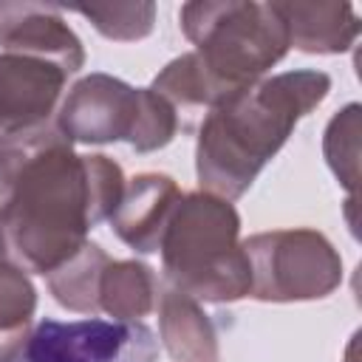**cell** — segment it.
<instances>
[{
	"label": "cell",
	"mask_w": 362,
	"mask_h": 362,
	"mask_svg": "<svg viewBox=\"0 0 362 362\" xmlns=\"http://www.w3.org/2000/svg\"><path fill=\"white\" fill-rule=\"evenodd\" d=\"M122 192V167L105 153H76L51 122L0 133V232L6 257L25 272L45 277L65 263Z\"/></svg>",
	"instance_id": "1"
},
{
	"label": "cell",
	"mask_w": 362,
	"mask_h": 362,
	"mask_svg": "<svg viewBox=\"0 0 362 362\" xmlns=\"http://www.w3.org/2000/svg\"><path fill=\"white\" fill-rule=\"evenodd\" d=\"M331 76L317 68L263 76L218 105L198 127L195 175L201 189L240 198L280 153L300 119L325 102Z\"/></svg>",
	"instance_id": "2"
},
{
	"label": "cell",
	"mask_w": 362,
	"mask_h": 362,
	"mask_svg": "<svg viewBox=\"0 0 362 362\" xmlns=\"http://www.w3.org/2000/svg\"><path fill=\"white\" fill-rule=\"evenodd\" d=\"M167 288L204 303H238L252 291V266L232 201L184 192L158 246Z\"/></svg>",
	"instance_id": "3"
},
{
	"label": "cell",
	"mask_w": 362,
	"mask_h": 362,
	"mask_svg": "<svg viewBox=\"0 0 362 362\" xmlns=\"http://www.w3.org/2000/svg\"><path fill=\"white\" fill-rule=\"evenodd\" d=\"M178 20L204 68L229 93H240L263 79L291 48L277 3L192 0L181 6Z\"/></svg>",
	"instance_id": "4"
},
{
	"label": "cell",
	"mask_w": 362,
	"mask_h": 362,
	"mask_svg": "<svg viewBox=\"0 0 362 362\" xmlns=\"http://www.w3.org/2000/svg\"><path fill=\"white\" fill-rule=\"evenodd\" d=\"M54 127L71 144L127 141L136 153H156L175 139L178 116L153 88H133L96 71L71 85Z\"/></svg>",
	"instance_id": "5"
},
{
	"label": "cell",
	"mask_w": 362,
	"mask_h": 362,
	"mask_svg": "<svg viewBox=\"0 0 362 362\" xmlns=\"http://www.w3.org/2000/svg\"><path fill=\"white\" fill-rule=\"evenodd\" d=\"M252 266L249 297L260 303H308L331 297L342 283V257L317 229H272L243 240Z\"/></svg>",
	"instance_id": "6"
},
{
	"label": "cell",
	"mask_w": 362,
	"mask_h": 362,
	"mask_svg": "<svg viewBox=\"0 0 362 362\" xmlns=\"http://www.w3.org/2000/svg\"><path fill=\"white\" fill-rule=\"evenodd\" d=\"M17 356L23 362H158V339L144 322L42 320Z\"/></svg>",
	"instance_id": "7"
},
{
	"label": "cell",
	"mask_w": 362,
	"mask_h": 362,
	"mask_svg": "<svg viewBox=\"0 0 362 362\" xmlns=\"http://www.w3.org/2000/svg\"><path fill=\"white\" fill-rule=\"evenodd\" d=\"M0 48L59 65L68 76L85 65V45L62 17V6L0 0Z\"/></svg>",
	"instance_id": "8"
},
{
	"label": "cell",
	"mask_w": 362,
	"mask_h": 362,
	"mask_svg": "<svg viewBox=\"0 0 362 362\" xmlns=\"http://www.w3.org/2000/svg\"><path fill=\"white\" fill-rule=\"evenodd\" d=\"M68 74L37 57L0 54V133H20L48 124Z\"/></svg>",
	"instance_id": "9"
},
{
	"label": "cell",
	"mask_w": 362,
	"mask_h": 362,
	"mask_svg": "<svg viewBox=\"0 0 362 362\" xmlns=\"http://www.w3.org/2000/svg\"><path fill=\"white\" fill-rule=\"evenodd\" d=\"M181 195L184 192L173 175L139 173L124 181V192L107 221L124 246L139 255H153L164 240Z\"/></svg>",
	"instance_id": "10"
},
{
	"label": "cell",
	"mask_w": 362,
	"mask_h": 362,
	"mask_svg": "<svg viewBox=\"0 0 362 362\" xmlns=\"http://www.w3.org/2000/svg\"><path fill=\"white\" fill-rule=\"evenodd\" d=\"M150 88L170 102V107L178 116V127L184 133H195L201 127V122L218 105H223L226 99L235 96L204 68V62L198 59L195 51L170 59L153 76Z\"/></svg>",
	"instance_id": "11"
},
{
	"label": "cell",
	"mask_w": 362,
	"mask_h": 362,
	"mask_svg": "<svg viewBox=\"0 0 362 362\" xmlns=\"http://www.w3.org/2000/svg\"><path fill=\"white\" fill-rule=\"evenodd\" d=\"M158 337L173 362H221L218 331L198 300L164 288L158 291Z\"/></svg>",
	"instance_id": "12"
},
{
	"label": "cell",
	"mask_w": 362,
	"mask_h": 362,
	"mask_svg": "<svg viewBox=\"0 0 362 362\" xmlns=\"http://www.w3.org/2000/svg\"><path fill=\"white\" fill-rule=\"evenodd\" d=\"M291 45L303 54H345L359 34L351 3H277Z\"/></svg>",
	"instance_id": "13"
},
{
	"label": "cell",
	"mask_w": 362,
	"mask_h": 362,
	"mask_svg": "<svg viewBox=\"0 0 362 362\" xmlns=\"http://www.w3.org/2000/svg\"><path fill=\"white\" fill-rule=\"evenodd\" d=\"M158 303V280L144 260H110L99 283V311L116 322H141Z\"/></svg>",
	"instance_id": "14"
},
{
	"label": "cell",
	"mask_w": 362,
	"mask_h": 362,
	"mask_svg": "<svg viewBox=\"0 0 362 362\" xmlns=\"http://www.w3.org/2000/svg\"><path fill=\"white\" fill-rule=\"evenodd\" d=\"M107 263H110V255L88 238L65 263H59L54 272L45 274L48 291L65 311L96 317L99 314V283H102V272Z\"/></svg>",
	"instance_id": "15"
},
{
	"label": "cell",
	"mask_w": 362,
	"mask_h": 362,
	"mask_svg": "<svg viewBox=\"0 0 362 362\" xmlns=\"http://www.w3.org/2000/svg\"><path fill=\"white\" fill-rule=\"evenodd\" d=\"M37 311V288L23 266L3 257L0 260V362H11L31 328Z\"/></svg>",
	"instance_id": "16"
},
{
	"label": "cell",
	"mask_w": 362,
	"mask_h": 362,
	"mask_svg": "<svg viewBox=\"0 0 362 362\" xmlns=\"http://www.w3.org/2000/svg\"><path fill=\"white\" fill-rule=\"evenodd\" d=\"M359 133H362V107L359 102H348L342 110L331 116L322 133V156L337 181L348 189V198L356 201L359 184Z\"/></svg>",
	"instance_id": "17"
},
{
	"label": "cell",
	"mask_w": 362,
	"mask_h": 362,
	"mask_svg": "<svg viewBox=\"0 0 362 362\" xmlns=\"http://www.w3.org/2000/svg\"><path fill=\"white\" fill-rule=\"evenodd\" d=\"M76 14H82L102 37L116 42H136L150 37L156 25V3H107V6H76Z\"/></svg>",
	"instance_id": "18"
},
{
	"label": "cell",
	"mask_w": 362,
	"mask_h": 362,
	"mask_svg": "<svg viewBox=\"0 0 362 362\" xmlns=\"http://www.w3.org/2000/svg\"><path fill=\"white\" fill-rule=\"evenodd\" d=\"M356 339H359V334H354V337H351V342H348V348H345L342 362H356Z\"/></svg>",
	"instance_id": "19"
},
{
	"label": "cell",
	"mask_w": 362,
	"mask_h": 362,
	"mask_svg": "<svg viewBox=\"0 0 362 362\" xmlns=\"http://www.w3.org/2000/svg\"><path fill=\"white\" fill-rule=\"evenodd\" d=\"M6 257V240H3V232H0V260Z\"/></svg>",
	"instance_id": "20"
},
{
	"label": "cell",
	"mask_w": 362,
	"mask_h": 362,
	"mask_svg": "<svg viewBox=\"0 0 362 362\" xmlns=\"http://www.w3.org/2000/svg\"><path fill=\"white\" fill-rule=\"evenodd\" d=\"M11 362H23V359H20V356H14V359H11Z\"/></svg>",
	"instance_id": "21"
}]
</instances>
